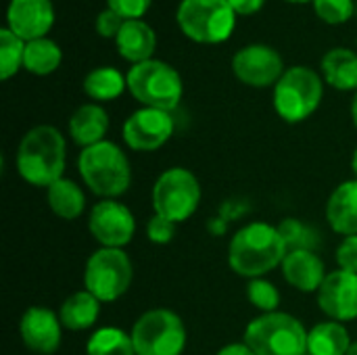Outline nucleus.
<instances>
[{"label": "nucleus", "instance_id": "obj_12", "mask_svg": "<svg viewBox=\"0 0 357 355\" xmlns=\"http://www.w3.org/2000/svg\"><path fill=\"white\" fill-rule=\"evenodd\" d=\"M90 234L105 249H123L132 243L136 232L134 213L115 199H102L90 211Z\"/></svg>", "mask_w": 357, "mask_h": 355}, {"label": "nucleus", "instance_id": "obj_40", "mask_svg": "<svg viewBox=\"0 0 357 355\" xmlns=\"http://www.w3.org/2000/svg\"><path fill=\"white\" fill-rule=\"evenodd\" d=\"M347 355H357V341H354V343H351V347H349Z\"/></svg>", "mask_w": 357, "mask_h": 355}, {"label": "nucleus", "instance_id": "obj_36", "mask_svg": "<svg viewBox=\"0 0 357 355\" xmlns=\"http://www.w3.org/2000/svg\"><path fill=\"white\" fill-rule=\"evenodd\" d=\"M236 15H255L264 8L266 0H228Z\"/></svg>", "mask_w": 357, "mask_h": 355}, {"label": "nucleus", "instance_id": "obj_41", "mask_svg": "<svg viewBox=\"0 0 357 355\" xmlns=\"http://www.w3.org/2000/svg\"><path fill=\"white\" fill-rule=\"evenodd\" d=\"M287 2H295V4H305V2H314V0H287Z\"/></svg>", "mask_w": 357, "mask_h": 355}, {"label": "nucleus", "instance_id": "obj_37", "mask_svg": "<svg viewBox=\"0 0 357 355\" xmlns=\"http://www.w3.org/2000/svg\"><path fill=\"white\" fill-rule=\"evenodd\" d=\"M215 355H257L249 345H245V343H230V345H226V347H222L220 352Z\"/></svg>", "mask_w": 357, "mask_h": 355}, {"label": "nucleus", "instance_id": "obj_34", "mask_svg": "<svg viewBox=\"0 0 357 355\" xmlns=\"http://www.w3.org/2000/svg\"><path fill=\"white\" fill-rule=\"evenodd\" d=\"M151 4L153 0H107V6L123 19H142L149 13Z\"/></svg>", "mask_w": 357, "mask_h": 355}, {"label": "nucleus", "instance_id": "obj_6", "mask_svg": "<svg viewBox=\"0 0 357 355\" xmlns=\"http://www.w3.org/2000/svg\"><path fill=\"white\" fill-rule=\"evenodd\" d=\"M324 96V82L312 67H289L274 86V109L287 123H299L312 117Z\"/></svg>", "mask_w": 357, "mask_h": 355}, {"label": "nucleus", "instance_id": "obj_7", "mask_svg": "<svg viewBox=\"0 0 357 355\" xmlns=\"http://www.w3.org/2000/svg\"><path fill=\"white\" fill-rule=\"evenodd\" d=\"M130 94L142 103V107H153L161 111H174L184 94V84L180 73L157 59L136 63L126 73Z\"/></svg>", "mask_w": 357, "mask_h": 355}, {"label": "nucleus", "instance_id": "obj_9", "mask_svg": "<svg viewBox=\"0 0 357 355\" xmlns=\"http://www.w3.org/2000/svg\"><path fill=\"white\" fill-rule=\"evenodd\" d=\"M134 278V268L123 249H98L84 270V287L100 303H111L126 295Z\"/></svg>", "mask_w": 357, "mask_h": 355}, {"label": "nucleus", "instance_id": "obj_38", "mask_svg": "<svg viewBox=\"0 0 357 355\" xmlns=\"http://www.w3.org/2000/svg\"><path fill=\"white\" fill-rule=\"evenodd\" d=\"M351 119H354V123H356L357 128V92L356 96H354V103H351Z\"/></svg>", "mask_w": 357, "mask_h": 355}, {"label": "nucleus", "instance_id": "obj_35", "mask_svg": "<svg viewBox=\"0 0 357 355\" xmlns=\"http://www.w3.org/2000/svg\"><path fill=\"white\" fill-rule=\"evenodd\" d=\"M339 270L357 274V236H345L337 249Z\"/></svg>", "mask_w": 357, "mask_h": 355}, {"label": "nucleus", "instance_id": "obj_33", "mask_svg": "<svg viewBox=\"0 0 357 355\" xmlns=\"http://www.w3.org/2000/svg\"><path fill=\"white\" fill-rule=\"evenodd\" d=\"M123 23H126V19L121 17V15H117L113 8H102L98 15H96V19H94V29H96V33L98 36H102V38H117V33H119V29L123 27Z\"/></svg>", "mask_w": 357, "mask_h": 355}, {"label": "nucleus", "instance_id": "obj_3", "mask_svg": "<svg viewBox=\"0 0 357 355\" xmlns=\"http://www.w3.org/2000/svg\"><path fill=\"white\" fill-rule=\"evenodd\" d=\"M77 169L84 184L102 199L121 197L132 182V167L126 153L111 140L82 149Z\"/></svg>", "mask_w": 357, "mask_h": 355}, {"label": "nucleus", "instance_id": "obj_10", "mask_svg": "<svg viewBox=\"0 0 357 355\" xmlns=\"http://www.w3.org/2000/svg\"><path fill=\"white\" fill-rule=\"evenodd\" d=\"M201 203V184L190 169L172 167L163 172L153 186V207L157 216L174 224L186 222Z\"/></svg>", "mask_w": 357, "mask_h": 355}, {"label": "nucleus", "instance_id": "obj_20", "mask_svg": "<svg viewBox=\"0 0 357 355\" xmlns=\"http://www.w3.org/2000/svg\"><path fill=\"white\" fill-rule=\"evenodd\" d=\"M331 228L343 236H357V180H347L335 188L326 203Z\"/></svg>", "mask_w": 357, "mask_h": 355}, {"label": "nucleus", "instance_id": "obj_29", "mask_svg": "<svg viewBox=\"0 0 357 355\" xmlns=\"http://www.w3.org/2000/svg\"><path fill=\"white\" fill-rule=\"evenodd\" d=\"M278 230H280L289 251H299V249L316 251V247L320 245V234L316 230H312L307 224H303V222H299L295 218L284 220L278 226Z\"/></svg>", "mask_w": 357, "mask_h": 355}, {"label": "nucleus", "instance_id": "obj_24", "mask_svg": "<svg viewBox=\"0 0 357 355\" xmlns=\"http://www.w3.org/2000/svg\"><path fill=\"white\" fill-rule=\"evenodd\" d=\"M349 347H351V337L341 322L335 320L320 322L307 333L310 355H347Z\"/></svg>", "mask_w": 357, "mask_h": 355}, {"label": "nucleus", "instance_id": "obj_22", "mask_svg": "<svg viewBox=\"0 0 357 355\" xmlns=\"http://www.w3.org/2000/svg\"><path fill=\"white\" fill-rule=\"evenodd\" d=\"M46 203L50 211L61 220H77L86 209L84 190L69 178H61L46 188Z\"/></svg>", "mask_w": 357, "mask_h": 355}, {"label": "nucleus", "instance_id": "obj_11", "mask_svg": "<svg viewBox=\"0 0 357 355\" xmlns=\"http://www.w3.org/2000/svg\"><path fill=\"white\" fill-rule=\"evenodd\" d=\"M232 71L243 84L251 88H268V86H276L287 69L276 48L255 42L243 46L232 56Z\"/></svg>", "mask_w": 357, "mask_h": 355}, {"label": "nucleus", "instance_id": "obj_30", "mask_svg": "<svg viewBox=\"0 0 357 355\" xmlns=\"http://www.w3.org/2000/svg\"><path fill=\"white\" fill-rule=\"evenodd\" d=\"M247 299L257 310H261L264 314H272L280 305V293H278V289L272 282L264 280V278L249 280V285H247Z\"/></svg>", "mask_w": 357, "mask_h": 355}, {"label": "nucleus", "instance_id": "obj_17", "mask_svg": "<svg viewBox=\"0 0 357 355\" xmlns=\"http://www.w3.org/2000/svg\"><path fill=\"white\" fill-rule=\"evenodd\" d=\"M280 268L284 280L301 293H318L324 278L328 276L324 272V262L318 257V253L305 249L289 251Z\"/></svg>", "mask_w": 357, "mask_h": 355}, {"label": "nucleus", "instance_id": "obj_16", "mask_svg": "<svg viewBox=\"0 0 357 355\" xmlns=\"http://www.w3.org/2000/svg\"><path fill=\"white\" fill-rule=\"evenodd\" d=\"M61 318L48 308H29L25 310L19 333L29 352L38 355H52L61 347Z\"/></svg>", "mask_w": 357, "mask_h": 355}, {"label": "nucleus", "instance_id": "obj_23", "mask_svg": "<svg viewBox=\"0 0 357 355\" xmlns=\"http://www.w3.org/2000/svg\"><path fill=\"white\" fill-rule=\"evenodd\" d=\"M98 314H100V301L88 291H77L69 295L59 310L61 324L67 331H86L94 326Z\"/></svg>", "mask_w": 357, "mask_h": 355}, {"label": "nucleus", "instance_id": "obj_31", "mask_svg": "<svg viewBox=\"0 0 357 355\" xmlns=\"http://www.w3.org/2000/svg\"><path fill=\"white\" fill-rule=\"evenodd\" d=\"M314 13L331 25L345 23L354 17L356 13V2L354 0H314Z\"/></svg>", "mask_w": 357, "mask_h": 355}, {"label": "nucleus", "instance_id": "obj_5", "mask_svg": "<svg viewBox=\"0 0 357 355\" xmlns=\"http://www.w3.org/2000/svg\"><path fill=\"white\" fill-rule=\"evenodd\" d=\"M245 345L257 355H305L307 331L291 314H261L245 328Z\"/></svg>", "mask_w": 357, "mask_h": 355}, {"label": "nucleus", "instance_id": "obj_28", "mask_svg": "<svg viewBox=\"0 0 357 355\" xmlns=\"http://www.w3.org/2000/svg\"><path fill=\"white\" fill-rule=\"evenodd\" d=\"M25 42L8 27L0 29V77L6 82L23 67Z\"/></svg>", "mask_w": 357, "mask_h": 355}, {"label": "nucleus", "instance_id": "obj_27", "mask_svg": "<svg viewBox=\"0 0 357 355\" xmlns=\"http://www.w3.org/2000/svg\"><path fill=\"white\" fill-rule=\"evenodd\" d=\"M88 355H136L132 335L123 333L121 328L105 326L96 331L88 343H86Z\"/></svg>", "mask_w": 357, "mask_h": 355}, {"label": "nucleus", "instance_id": "obj_42", "mask_svg": "<svg viewBox=\"0 0 357 355\" xmlns=\"http://www.w3.org/2000/svg\"><path fill=\"white\" fill-rule=\"evenodd\" d=\"M305 355H310V354H305Z\"/></svg>", "mask_w": 357, "mask_h": 355}, {"label": "nucleus", "instance_id": "obj_32", "mask_svg": "<svg viewBox=\"0 0 357 355\" xmlns=\"http://www.w3.org/2000/svg\"><path fill=\"white\" fill-rule=\"evenodd\" d=\"M176 226H178V224H174V222H169L167 218L155 213V216L146 222V236H149V241L155 243V245H167V243H172L174 236H176Z\"/></svg>", "mask_w": 357, "mask_h": 355}, {"label": "nucleus", "instance_id": "obj_39", "mask_svg": "<svg viewBox=\"0 0 357 355\" xmlns=\"http://www.w3.org/2000/svg\"><path fill=\"white\" fill-rule=\"evenodd\" d=\"M351 169H354V174H356V180H357V149H356V153H354V159H351Z\"/></svg>", "mask_w": 357, "mask_h": 355}, {"label": "nucleus", "instance_id": "obj_25", "mask_svg": "<svg viewBox=\"0 0 357 355\" xmlns=\"http://www.w3.org/2000/svg\"><path fill=\"white\" fill-rule=\"evenodd\" d=\"M126 88H128V77L119 69L109 65L96 67L84 77V92L96 103L113 100L121 96Z\"/></svg>", "mask_w": 357, "mask_h": 355}, {"label": "nucleus", "instance_id": "obj_13", "mask_svg": "<svg viewBox=\"0 0 357 355\" xmlns=\"http://www.w3.org/2000/svg\"><path fill=\"white\" fill-rule=\"evenodd\" d=\"M174 117L169 111L142 107L134 111L123 123V140L132 151L151 153L161 149L174 134Z\"/></svg>", "mask_w": 357, "mask_h": 355}, {"label": "nucleus", "instance_id": "obj_1", "mask_svg": "<svg viewBox=\"0 0 357 355\" xmlns=\"http://www.w3.org/2000/svg\"><path fill=\"white\" fill-rule=\"evenodd\" d=\"M289 249L278 226L253 222L241 228L228 245V266L249 280L261 278L282 266Z\"/></svg>", "mask_w": 357, "mask_h": 355}, {"label": "nucleus", "instance_id": "obj_19", "mask_svg": "<svg viewBox=\"0 0 357 355\" xmlns=\"http://www.w3.org/2000/svg\"><path fill=\"white\" fill-rule=\"evenodd\" d=\"M107 132H109V115L96 103L77 107L69 117V136L82 149L102 142Z\"/></svg>", "mask_w": 357, "mask_h": 355}, {"label": "nucleus", "instance_id": "obj_14", "mask_svg": "<svg viewBox=\"0 0 357 355\" xmlns=\"http://www.w3.org/2000/svg\"><path fill=\"white\" fill-rule=\"evenodd\" d=\"M320 310L335 322H351L357 318V274L335 270L318 291Z\"/></svg>", "mask_w": 357, "mask_h": 355}, {"label": "nucleus", "instance_id": "obj_4", "mask_svg": "<svg viewBox=\"0 0 357 355\" xmlns=\"http://www.w3.org/2000/svg\"><path fill=\"white\" fill-rule=\"evenodd\" d=\"M236 13L228 0H180L176 23L180 31L199 44H222L236 27Z\"/></svg>", "mask_w": 357, "mask_h": 355}, {"label": "nucleus", "instance_id": "obj_21", "mask_svg": "<svg viewBox=\"0 0 357 355\" xmlns=\"http://www.w3.org/2000/svg\"><path fill=\"white\" fill-rule=\"evenodd\" d=\"M324 82L337 90L357 92V52L351 48H333L322 56Z\"/></svg>", "mask_w": 357, "mask_h": 355}, {"label": "nucleus", "instance_id": "obj_8", "mask_svg": "<svg viewBox=\"0 0 357 355\" xmlns=\"http://www.w3.org/2000/svg\"><path fill=\"white\" fill-rule=\"evenodd\" d=\"M130 335L136 355H182L186 347V328L182 318L163 308L144 312Z\"/></svg>", "mask_w": 357, "mask_h": 355}, {"label": "nucleus", "instance_id": "obj_2", "mask_svg": "<svg viewBox=\"0 0 357 355\" xmlns=\"http://www.w3.org/2000/svg\"><path fill=\"white\" fill-rule=\"evenodd\" d=\"M65 163V136L54 126L42 123L25 132L17 149V172L27 184L48 188L63 178Z\"/></svg>", "mask_w": 357, "mask_h": 355}, {"label": "nucleus", "instance_id": "obj_15", "mask_svg": "<svg viewBox=\"0 0 357 355\" xmlns=\"http://www.w3.org/2000/svg\"><path fill=\"white\" fill-rule=\"evenodd\" d=\"M54 25L52 0H10L6 8V27L23 42L46 38Z\"/></svg>", "mask_w": 357, "mask_h": 355}, {"label": "nucleus", "instance_id": "obj_18", "mask_svg": "<svg viewBox=\"0 0 357 355\" xmlns=\"http://www.w3.org/2000/svg\"><path fill=\"white\" fill-rule=\"evenodd\" d=\"M117 52L132 65L153 59L157 48V33L144 19H126L115 38Z\"/></svg>", "mask_w": 357, "mask_h": 355}, {"label": "nucleus", "instance_id": "obj_26", "mask_svg": "<svg viewBox=\"0 0 357 355\" xmlns=\"http://www.w3.org/2000/svg\"><path fill=\"white\" fill-rule=\"evenodd\" d=\"M63 61L61 46L50 38H40L25 42V54H23V67L33 75H50L59 69Z\"/></svg>", "mask_w": 357, "mask_h": 355}]
</instances>
